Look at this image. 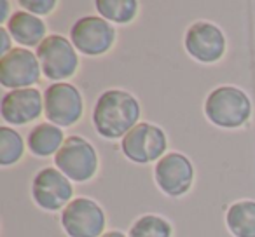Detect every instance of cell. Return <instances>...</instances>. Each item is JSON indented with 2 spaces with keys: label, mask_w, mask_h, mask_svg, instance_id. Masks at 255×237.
Listing matches in <instances>:
<instances>
[{
  "label": "cell",
  "mask_w": 255,
  "mask_h": 237,
  "mask_svg": "<svg viewBox=\"0 0 255 237\" xmlns=\"http://www.w3.org/2000/svg\"><path fill=\"white\" fill-rule=\"evenodd\" d=\"M11 42H12L11 33L7 32L5 26H0V54H2V56L14 49V47L11 46Z\"/></svg>",
  "instance_id": "21"
},
{
  "label": "cell",
  "mask_w": 255,
  "mask_h": 237,
  "mask_svg": "<svg viewBox=\"0 0 255 237\" xmlns=\"http://www.w3.org/2000/svg\"><path fill=\"white\" fill-rule=\"evenodd\" d=\"M44 113V94L37 87L14 89L2 96L0 115L11 126H26Z\"/></svg>",
  "instance_id": "13"
},
{
  "label": "cell",
  "mask_w": 255,
  "mask_h": 237,
  "mask_svg": "<svg viewBox=\"0 0 255 237\" xmlns=\"http://www.w3.org/2000/svg\"><path fill=\"white\" fill-rule=\"evenodd\" d=\"M184 47L192 60L203 65H213L222 60L226 54L227 39L219 25L201 19L187 28Z\"/></svg>",
  "instance_id": "10"
},
{
  "label": "cell",
  "mask_w": 255,
  "mask_h": 237,
  "mask_svg": "<svg viewBox=\"0 0 255 237\" xmlns=\"http://www.w3.org/2000/svg\"><path fill=\"white\" fill-rule=\"evenodd\" d=\"M5 28L11 33L12 40L25 49L39 47L47 39V26L44 19L28 11H23V9L12 12Z\"/></svg>",
  "instance_id": "14"
},
{
  "label": "cell",
  "mask_w": 255,
  "mask_h": 237,
  "mask_svg": "<svg viewBox=\"0 0 255 237\" xmlns=\"http://www.w3.org/2000/svg\"><path fill=\"white\" fill-rule=\"evenodd\" d=\"M19 5L23 7V11H28L35 16H47L58 7V2L54 0H19Z\"/></svg>",
  "instance_id": "20"
},
{
  "label": "cell",
  "mask_w": 255,
  "mask_h": 237,
  "mask_svg": "<svg viewBox=\"0 0 255 237\" xmlns=\"http://www.w3.org/2000/svg\"><path fill=\"white\" fill-rule=\"evenodd\" d=\"M74 185L56 167H42L32 180V199L40 209L63 211L74 201Z\"/></svg>",
  "instance_id": "9"
},
{
  "label": "cell",
  "mask_w": 255,
  "mask_h": 237,
  "mask_svg": "<svg viewBox=\"0 0 255 237\" xmlns=\"http://www.w3.org/2000/svg\"><path fill=\"white\" fill-rule=\"evenodd\" d=\"M39 58L42 75L53 82H65L72 79L79 68V54L70 39L53 33L37 47L35 51Z\"/></svg>",
  "instance_id": "6"
},
{
  "label": "cell",
  "mask_w": 255,
  "mask_h": 237,
  "mask_svg": "<svg viewBox=\"0 0 255 237\" xmlns=\"http://www.w3.org/2000/svg\"><path fill=\"white\" fill-rule=\"evenodd\" d=\"M25 156V140L11 126L0 128V166L9 167L18 164Z\"/></svg>",
  "instance_id": "18"
},
{
  "label": "cell",
  "mask_w": 255,
  "mask_h": 237,
  "mask_svg": "<svg viewBox=\"0 0 255 237\" xmlns=\"http://www.w3.org/2000/svg\"><path fill=\"white\" fill-rule=\"evenodd\" d=\"M168 136L163 128L150 122H140L121 140V152L129 162L150 164L166 156Z\"/></svg>",
  "instance_id": "5"
},
{
  "label": "cell",
  "mask_w": 255,
  "mask_h": 237,
  "mask_svg": "<svg viewBox=\"0 0 255 237\" xmlns=\"http://www.w3.org/2000/svg\"><path fill=\"white\" fill-rule=\"evenodd\" d=\"M65 133L51 122H39L33 126L26 138V147L35 157L56 156L65 143Z\"/></svg>",
  "instance_id": "15"
},
{
  "label": "cell",
  "mask_w": 255,
  "mask_h": 237,
  "mask_svg": "<svg viewBox=\"0 0 255 237\" xmlns=\"http://www.w3.org/2000/svg\"><path fill=\"white\" fill-rule=\"evenodd\" d=\"M102 237H128L124 232H121V230H109V232H105Z\"/></svg>",
  "instance_id": "23"
},
{
  "label": "cell",
  "mask_w": 255,
  "mask_h": 237,
  "mask_svg": "<svg viewBox=\"0 0 255 237\" xmlns=\"http://www.w3.org/2000/svg\"><path fill=\"white\" fill-rule=\"evenodd\" d=\"M173 227L161 215H143L133 222L128 237H171Z\"/></svg>",
  "instance_id": "19"
},
{
  "label": "cell",
  "mask_w": 255,
  "mask_h": 237,
  "mask_svg": "<svg viewBox=\"0 0 255 237\" xmlns=\"http://www.w3.org/2000/svg\"><path fill=\"white\" fill-rule=\"evenodd\" d=\"M205 115L217 128H243L252 117V99L236 85H219L206 96Z\"/></svg>",
  "instance_id": "2"
},
{
  "label": "cell",
  "mask_w": 255,
  "mask_h": 237,
  "mask_svg": "<svg viewBox=\"0 0 255 237\" xmlns=\"http://www.w3.org/2000/svg\"><path fill=\"white\" fill-rule=\"evenodd\" d=\"M226 225L234 237H255V201L233 202L226 211Z\"/></svg>",
  "instance_id": "16"
},
{
  "label": "cell",
  "mask_w": 255,
  "mask_h": 237,
  "mask_svg": "<svg viewBox=\"0 0 255 237\" xmlns=\"http://www.w3.org/2000/svg\"><path fill=\"white\" fill-rule=\"evenodd\" d=\"M142 106L136 96L126 89H107L95 101L93 128L105 140H123L140 124Z\"/></svg>",
  "instance_id": "1"
},
{
  "label": "cell",
  "mask_w": 255,
  "mask_h": 237,
  "mask_svg": "<svg viewBox=\"0 0 255 237\" xmlns=\"http://www.w3.org/2000/svg\"><path fill=\"white\" fill-rule=\"evenodd\" d=\"M117 32L102 16H82L72 25L70 42L84 56H103L116 44Z\"/></svg>",
  "instance_id": "8"
},
{
  "label": "cell",
  "mask_w": 255,
  "mask_h": 237,
  "mask_svg": "<svg viewBox=\"0 0 255 237\" xmlns=\"http://www.w3.org/2000/svg\"><path fill=\"white\" fill-rule=\"evenodd\" d=\"M11 2H7V0H2L0 2V23H5L7 25V21L11 19Z\"/></svg>",
  "instance_id": "22"
},
{
  "label": "cell",
  "mask_w": 255,
  "mask_h": 237,
  "mask_svg": "<svg viewBox=\"0 0 255 237\" xmlns=\"http://www.w3.org/2000/svg\"><path fill=\"white\" fill-rule=\"evenodd\" d=\"M194 166L191 159L180 152H168L154 166V181L168 197H182L194 183Z\"/></svg>",
  "instance_id": "11"
},
{
  "label": "cell",
  "mask_w": 255,
  "mask_h": 237,
  "mask_svg": "<svg viewBox=\"0 0 255 237\" xmlns=\"http://www.w3.org/2000/svg\"><path fill=\"white\" fill-rule=\"evenodd\" d=\"M98 16L116 25H128L138 16L140 4L136 0H96Z\"/></svg>",
  "instance_id": "17"
},
{
  "label": "cell",
  "mask_w": 255,
  "mask_h": 237,
  "mask_svg": "<svg viewBox=\"0 0 255 237\" xmlns=\"http://www.w3.org/2000/svg\"><path fill=\"white\" fill-rule=\"evenodd\" d=\"M40 75L42 68L33 51L14 47L0 58V84L9 91L33 87L40 80Z\"/></svg>",
  "instance_id": "12"
},
{
  "label": "cell",
  "mask_w": 255,
  "mask_h": 237,
  "mask_svg": "<svg viewBox=\"0 0 255 237\" xmlns=\"http://www.w3.org/2000/svg\"><path fill=\"white\" fill-rule=\"evenodd\" d=\"M44 115L58 128H72L84 115L82 92L70 82H53L44 91Z\"/></svg>",
  "instance_id": "4"
},
{
  "label": "cell",
  "mask_w": 255,
  "mask_h": 237,
  "mask_svg": "<svg viewBox=\"0 0 255 237\" xmlns=\"http://www.w3.org/2000/svg\"><path fill=\"white\" fill-rule=\"evenodd\" d=\"M100 159L95 145L79 135L67 136L60 152L54 156V167L70 181L86 183L98 173Z\"/></svg>",
  "instance_id": "3"
},
{
  "label": "cell",
  "mask_w": 255,
  "mask_h": 237,
  "mask_svg": "<svg viewBox=\"0 0 255 237\" xmlns=\"http://www.w3.org/2000/svg\"><path fill=\"white\" fill-rule=\"evenodd\" d=\"M60 222L68 237H102L105 234L107 215L93 199L75 197L61 211Z\"/></svg>",
  "instance_id": "7"
}]
</instances>
